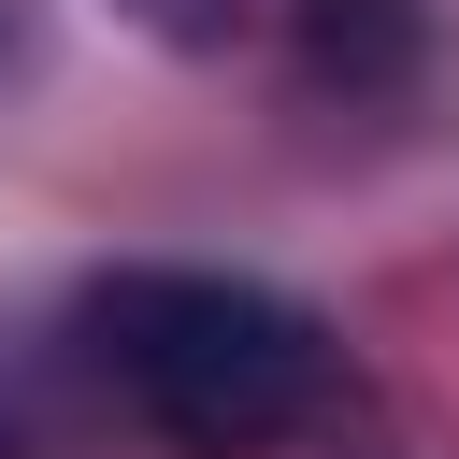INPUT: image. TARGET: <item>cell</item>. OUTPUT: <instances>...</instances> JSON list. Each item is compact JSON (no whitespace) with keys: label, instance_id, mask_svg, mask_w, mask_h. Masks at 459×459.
<instances>
[{"label":"cell","instance_id":"obj_1","mask_svg":"<svg viewBox=\"0 0 459 459\" xmlns=\"http://www.w3.org/2000/svg\"><path fill=\"white\" fill-rule=\"evenodd\" d=\"M86 344L186 459H258L330 402V330L244 273H115L86 287Z\"/></svg>","mask_w":459,"mask_h":459},{"label":"cell","instance_id":"obj_2","mask_svg":"<svg viewBox=\"0 0 459 459\" xmlns=\"http://www.w3.org/2000/svg\"><path fill=\"white\" fill-rule=\"evenodd\" d=\"M0 459H14V430H0Z\"/></svg>","mask_w":459,"mask_h":459}]
</instances>
